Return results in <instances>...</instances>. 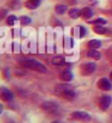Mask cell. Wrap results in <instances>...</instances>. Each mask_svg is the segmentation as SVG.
<instances>
[{"mask_svg": "<svg viewBox=\"0 0 112 123\" xmlns=\"http://www.w3.org/2000/svg\"><path fill=\"white\" fill-rule=\"evenodd\" d=\"M20 20H21V24L24 25H27L31 23V19L30 17H28V16H23V17H21Z\"/></svg>", "mask_w": 112, "mask_h": 123, "instance_id": "cell-20", "label": "cell"}, {"mask_svg": "<svg viewBox=\"0 0 112 123\" xmlns=\"http://www.w3.org/2000/svg\"><path fill=\"white\" fill-rule=\"evenodd\" d=\"M109 79L112 81V71H110V73H109Z\"/></svg>", "mask_w": 112, "mask_h": 123, "instance_id": "cell-23", "label": "cell"}, {"mask_svg": "<svg viewBox=\"0 0 112 123\" xmlns=\"http://www.w3.org/2000/svg\"><path fill=\"white\" fill-rule=\"evenodd\" d=\"M67 10H68L67 6H66V5H63V4H58V5H56V7H55V12H56V14H58V15L65 14V12H66Z\"/></svg>", "mask_w": 112, "mask_h": 123, "instance_id": "cell-17", "label": "cell"}, {"mask_svg": "<svg viewBox=\"0 0 112 123\" xmlns=\"http://www.w3.org/2000/svg\"><path fill=\"white\" fill-rule=\"evenodd\" d=\"M92 30L95 32V33H97V34H105L106 31H107V29L105 26L103 25H94V26H92Z\"/></svg>", "mask_w": 112, "mask_h": 123, "instance_id": "cell-15", "label": "cell"}, {"mask_svg": "<svg viewBox=\"0 0 112 123\" xmlns=\"http://www.w3.org/2000/svg\"><path fill=\"white\" fill-rule=\"evenodd\" d=\"M97 87L102 91H110L112 90L111 80L106 77H102L97 81Z\"/></svg>", "mask_w": 112, "mask_h": 123, "instance_id": "cell-7", "label": "cell"}, {"mask_svg": "<svg viewBox=\"0 0 112 123\" xmlns=\"http://www.w3.org/2000/svg\"><path fill=\"white\" fill-rule=\"evenodd\" d=\"M90 24H92V25H106V20H104L103 18H97V19H95L93 21H90L89 22Z\"/></svg>", "mask_w": 112, "mask_h": 123, "instance_id": "cell-18", "label": "cell"}, {"mask_svg": "<svg viewBox=\"0 0 112 123\" xmlns=\"http://www.w3.org/2000/svg\"><path fill=\"white\" fill-rule=\"evenodd\" d=\"M93 16V12L91 11V9L90 8H89V7H85L83 10H82V17L84 18V19H90L91 17Z\"/></svg>", "mask_w": 112, "mask_h": 123, "instance_id": "cell-16", "label": "cell"}, {"mask_svg": "<svg viewBox=\"0 0 112 123\" xmlns=\"http://www.w3.org/2000/svg\"><path fill=\"white\" fill-rule=\"evenodd\" d=\"M39 5H40V0H27L25 2V6L30 10L37 9Z\"/></svg>", "mask_w": 112, "mask_h": 123, "instance_id": "cell-10", "label": "cell"}, {"mask_svg": "<svg viewBox=\"0 0 112 123\" xmlns=\"http://www.w3.org/2000/svg\"><path fill=\"white\" fill-rule=\"evenodd\" d=\"M51 63L54 66L60 67V66L65 64V57H63V56H55V57H53Z\"/></svg>", "mask_w": 112, "mask_h": 123, "instance_id": "cell-12", "label": "cell"}, {"mask_svg": "<svg viewBox=\"0 0 112 123\" xmlns=\"http://www.w3.org/2000/svg\"><path fill=\"white\" fill-rule=\"evenodd\" d=\"M68 14H69V16L71 17V19H78L79 17H81L82 16V10H80L78 8H72L68 11Z\"/></svg>", "mask_w": 112, "mask_h": 123, "instance_id": "cell-11", "label": "cell"}, {"mask_svg": "<svg viewBox=\"0 0 112 123\" xmlns=\"http://www.w3.org/2000/svg\"><path fill=\"white\" fill-rule=\"evenodd\" d=\"M88 57L91 58V59H94L95 61H99L101 56H100V53L98 51H97V49H91L88 52Z\"/></svg>", "mask_w": 112, "mask_h": 123, "instance_id": "cell-14", "label": "cell"}, {"mask_svg": "<svg viewBox=\"0 0 112 123\" xmlns=\"http://www.w3.org/2000/svg\"><path fill=\"white\" fill-rule=\"evenodd\" d=\"M59 78L61 81L63 82H70L73 80L74 78V75H73V72L69 69H65V70H63L60 75H59Z\"/></svg>", "mask_w": 112, "mask_h": 123, "instance_id": "cell-9", "label": "cell"}, {"mask_svg": "<svg viewBox=\"0 0 112 123\" xmlns=\"http://www.w3.org/2000/svg\"><path fill=\"white\" fill-rule=\"evenodd\" d=\"M112 104V97L109 96V95H103L100 100H99V109L102 111H105L108 110V107L110 106V105Z\"/></svg>", "mask_w": 112, "mask_h": 123, "instance_id": "cell-5", "label": "cell"}, {"mask_svg": "<svg viewBox=\"0 0 112 123\" xmlns=\"http://www.w3.org/2000/svg\"><path fill=\"white\" fill-rule=\"evenodd\" d=\"M22 65L25 67V68H28L31 70H35V71H37L39 73H45L46 72V68L43 64H41L40 62L35 60V59H27V60H24L22 62Z\"/></svg>", "mask_w": 112, "mask_h": 123, "instance_id": "cell-2", "label": "cell"}, {"mask_svg": "<svg viewBox=\"0 0 112 123\" xmlns=\"http://www.w3.org/2000/svg\"><path fill=\"white\" fill-rule=\"evenodd\" d=\"M88 46L90 49H98L101 47V41L98 39H91L89 41Z\"/></svg>", "mask_w": 112, "mask_h": 123, "instance_id": "cell-13", "label": "cell"}, {"mask_svg": "<svg viewBox=\"0 0 112 123\" xmlns=\"http://www.w3.org/2000/svg\"><path fill=\"white\" fill-rule=\"evenodd\" d=\"M71 118L75 119V120H80V121H90L91 116L86 112V111H74L71 113Z\"/></svg>", "mask_w": 112, "mask_h": 123, "instance_id": "cell-4", "label": "cell"}, {"mask_svg": "<svg viewBox=\"0 0 112 123\" xmlns=\"http://www.w3.org/2000/svg\"><path fill=\"white\" fill-rule=\"evenodd\" d=\"M40 107H41V110H43L46 112H55L58 110V105L54 102L47 101V102L42 103Z\"/></svg>", "mask_w": 112, "mask_h": 123, "instance_id": "cell-6", "label": "cell"}, {"mask_svg": "<svg viewBox=\"0 0 112 123\" xmlns=\"http://www.w3.org/2000/svg\"><path fill=\"white\" fill-rule=\"evenodd\" d=\"M16 21H17V17L14 16V15H10V16H8V18H7V24L9 25H14Z\"/></svg>", "mask_w": 112, "mask_h": 123, "instance_id": "cell-19", "label": "cell"}, {"mask_svg": "<svg viewBox=\"0 0 112 123\" xmlns=\"http://www.w3.org/2000/svg\"><path fill=\"white\" fill-rule=\"evenodd\" d=\"M51 123H63V122L60 121V120H54V121H52Z\"/></svg>", "mask_w": 112, "mask_h": 123, "instance_id": "cell-22", "label": "cell"}, {"mask_svg": "<svg viewBox=\"0 0 112 123\" xmlns=\"http://www.w3.org/2000/svg\"><path fill=\"white\" fill-rule=\"evenodd\" d=\"M0 96H1L2 101L7 102V103L13 101V99H14L13 93L9 89H7L5 87H1V89H0Z\"/></svg>", "mask_w": 112, "mask_h": 123, "instance_id": "cell-8", "label": "cell"}, {"mask_svg": "<svg viewBox=\"0 0 112 123\" xmlns=\"http://www.w3.org/2000/svg\"><path fill=\"white\" fill-rule=\"evenodd\" d=\"M55 94L67 101H73L76 98V93L73 87L69 84H57L54 88Z\"/></svg>", "mask_w": 112, "mask_h": 123, "instance_id": "cell-1", "label": "cell"}, {"mask_svg": "<svg viewBox=\"0 0 112 123\" xmlns=\"http://www.w3.org/2000/svg\"><path fill=\"white\" fill-rule=\"evenodd\" d=\"M79 30H80V37L83 38L87 34V29L83 25H79Z\"/></svg>", "mask_w": 112, "mask_h": 123, "instance_id": "cell-21", "label": "cell"}, {"mask_svg": "<svg viewBox=\"0 0 112 123\" xmlns=\"http://www.w3.org/2000/svg\"><path fill=\"white\" fill-rule=\"evenodd\" d=\"M97 69V65L93 62H89V63H85L80 68V72L83 76H89L91 73L94 72V70Z\"/></svg>", "mask_w": 112, "mask_h": 123, "instance_id": "cell-3", "label": "cell"}]
</instances>
